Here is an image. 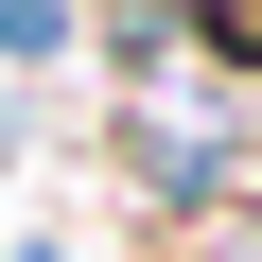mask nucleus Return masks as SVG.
<instances>
[{
    "label": "nucleus",
    "mask_w": 262,
    "mask_h": 262,
    "mask_svg": "<svg viewBox=\"0 0 262 262\" xmlns=\"http://www.w3.org/2000/svg\"><path fill=\"white\" fill-rule=\"evenodd\" d=\"M210 262H262V227H210Z\"/></svg>",
    "instance_id": "f257e3e1"
}]
</instances>
